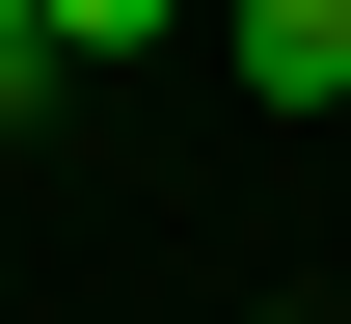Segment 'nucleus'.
Here are the masks:
<instances>
[{
	"mask_svg": "<svg viewBox=\"0 0 351 324\" xmlns=\"http://www.w3.org/2000/svg\"><path fill=\"white\" fill-rule=\"evenodd\" d=\"M217 54H243V108H351V0H217Z\"/></svg>",
	"mask_w": 351,
	"mask_h": 324,
	"instance_id": "1",
	"label": "nucleus"
},
{
	"mask_svg": "<svg viewBox=\"0 0 351 324\" xmlns=\"http://www.w3.org/2000/svg\"><path fill=\"white\" fill-rule=\"evenodd\" d=\"M54 82H82V54H54V0H0V136H27Z\"/></svg>",
	"mask_w": 351,
	"mask_h": 324,
	"instance_id": "2",
	"label": "nucleus"
},
{
	"mask_svg": "<svg viewBox=\"0 0 351 324\" xmlns=\"http://www.w3.org/2000/svg\"><path fill=\"white\" fill-rule=\"evenodd\" d=\"M189 27V0H54V54H82V82H108V54H162Z\"/></svg>",
	"mask_w": 351,
	"mask_h": 324,
	"instance_id": "3",
	"label": "nucleus"
}]
</instances>
